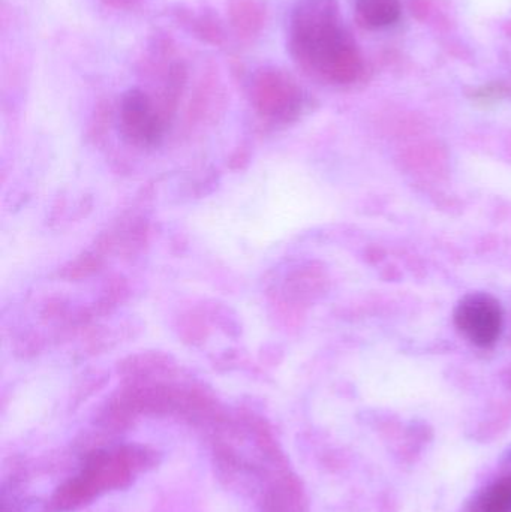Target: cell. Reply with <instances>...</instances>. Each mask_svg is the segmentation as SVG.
Instances as JSON below:
<instances>
[{
	"instance_id": "cell-1",
	"label": "cell",
	"mask_w": 511,
	"mask_h": 512,
	"mask_svg": "<svg viewBox=\"0 0 511 512\" xmlns=\"http://www.w3.org/2000/svg\"><path fill=\"white\" fill-rule=\"evenodd\" d=\"M294 59L320 80L347 86L365 72L362 54L342 23L338 0H299L290 20Z\"/></svg>"
},
{
	"instance_id": "cell-2",
	"label": "cell",
	"mask_w": 511,
	"mask_h": 512,
	"mask_svg": "<svg viewBox=\"0 0 511 512\" xmlns=\"http://www.w3.org/2000/svg\"><path fill=\"white\" fill-rule=\"evenodd\" d=\"M504 313L500 301L486 292L465 295L455 309L459 333L477 348H491L503 333Z\"/></svg>"
},
{
	"instance_id": "cell-3",
	"label": "cell",
	"mask_w": 511,
	"mask_h": 512,
	"mask_svg": "<svg viewBox=\"0 0 511 512\" xmlns=\"http://www.w3.org/2000/svg\"><path fill=\"white\" fill-rule=\"evenodd\" d=\"M120 125L123 134L140 146L158 143L164 131L161 117L152 101L141 90H129L120 102Z\"/></svg>"
},
{
	"instance_id": "cell-4",
	"label": "cell",
	"mask_w": 511,
	"mask_h": 512,
	"mask_svg": "<svg viewBox=\"0 0 511 512\" xmlns=\"http://www.w3.org/2000/svg\"><path fill=\"white\" fill-rule=\"evenodd\" d=\"M402 15L401 0H356V17L369 30L395 26Z\"/></svg>"
},
{
	"instance_id": "cell-5",
	"label": "cell",
	"mask_w": 511,
	"mask_h": 512,
	"mask_svg": "<svg viewBox=\"0 0 511 512\" xmlns=\"http://www.w3.org/2000/svg\"><path fill=\"white\" fill-rule=\"evenodd\" d=\"M474 512H511V481L486 490L474 505Z\"/></svg>"
},
{
	"instance_id": "cell-6",
	"label": "cell",
	"mask_w": 511,
	"mask_h": 512,
	"mask_svg": "<svg viewBox=\"0 0 511 512\" xmlns=\"http://www.w3.org/2000/svg\"><path fill=\"white\" fill-rule=\"evenodd\" d=\"M410 9L414 17L420 21H428L437 14L434 3L431 0H411Z\"/></svg>"
}]
</instances>
